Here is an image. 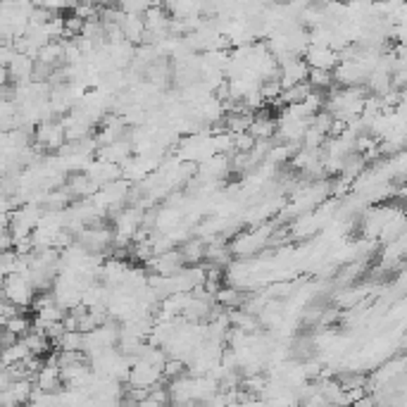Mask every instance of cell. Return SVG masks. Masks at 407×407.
<instances>
[{
    "label": "cell",
    "instance_id": "cell-16",
    "mask_svg": "<svg viewBox=\"0 0 407 407\" xmlns=\"http://www.w3.org/2000/svg\"><path fill=\"white\" fill-rule=\"evenodd\" d=\"M3 329H8V331H12L14 336H24V333L32 329V322H29L24 314H19V312H14L12 317H8L5 319V324H3Z\"/></svg>",
    "mask_w": 407,
    "mask_h": 407
},
{
    "label": "cell",
    "instance_id": "cell-4",
    "mask_svg": "<svg viewBox=\"0 0 407 407\" xmlns=\"http://www.w3.org/2000/svg\"><path fill=\"white\" fill-rule=\"evenodd\" d=\"M302 60H305L307 67H314V69H329L338 65V53L329 45H307V50L302 53Z\"/></svg>",
    "mask_w": 407,
    "mask_h": 407
},
{
    "label": "cell",
    "instance_id": "cell-17",
    "mask_svg": "<svg viewBox=\"0 0 407 407\" xmlns=\"http://www.w3.org/2000/svg\"><path fill=\"white\" fill-rule=\"evenodd\" d=\"M305 81L312 86V89H329L331 81H333V76H331V72L329 69H314V67H310V69H307Z\"/></svg>",
    "mask_w": 407,
    "mask_h": 407
},
{
    "label": "cell",
    "instance_id": "cell-12",
    "mask_svg": "<svg viewBox=\"0 0 407 407\" xmlns=\"http://www.w3.org/2000/svg\"><path fill=\"white\" fill-rule=\"evenodd\" d=\"M248 131L252 133V138H255V141H270V138H274L276 122L272 120L267 112H260L257 117H252Z\"/></svg>",
    "mask_w": 407,
    "mask_h": 407
},
{
    "label": "cell",
    "instance_id": "cell-18",
    "mask_svg": "<svg viewBox=\"0 0 407 407\" xmlns=\"http://www.w3.org/2000/svg\"><path fill=\"white\" fill-rule=\"evenodd\" d=\"M324 141H327V133L312 124L305 129V133H302V148H322Z\"/></svg>",
    "mask_w": 407,
    "mask_h": 407
},
{
    "label": "cell",
    "instance_id": "cell-21",
    "mask_svg": "<svg viewBox=\"0 0 407 407\" xmlns=\"http://www.w3.org/2000/svg\"><path fill=\"white\" fill-rule=\"evenodd\" d=\"M63 22H65V36H69V38H76L81 34V29H84V19L76 17V14L63 19Z\"/></svg>",
    "mask_w": 407,
    "mask_h": 407
},
{
    "label": "cell",
    "instance_id": "cell-10",
    "mask_svg": "<svg viewBox=\"0 0 407 407\" xmlns=\"http://www.w3.org/2000/svg\"><path fill=\"white\" fill-rule=\"evenodd\" d=\"M98 190V184L94 179L89 177L86 172H76L69 177V182H67V193L69 195H76V198H91Z\"/></svg>",
    "mask_w": 407,
    "mask_h": 407
},
{
    "label": "cell",
    "instance_id": "cell-5",
    "mask_svg": "<svg viewBox=\"0 0 407 407\" xmlns=\"http://www.w3.org/2000/svg\"><path fill=\"white\" fill-rule=\"evenodd\" d=\"M36 141H38L41 148L45 151H60V146L65 143V131L60 122H50L43 120L36 129Z\"/></svg>",
    "mask_w": 407,
    "mask_h": 407
},
{
    "label": "cell",
    "instance_id": "cell-13",
    "mask_svg": "<svg viewBox=\"0 0 407 407\" xmlns=\"http://www.w3.org/2000/svg\"><path fill=\"white\" fill-rule=\"evenodd\" d=\"M245 300V296L239 291V288H217L214 293V302H219L221 307L231 310V307H241Z\"/></svg>",
    "mask_w": 407,
    "mask_h": 407
},
{
    "label": "cell",
    "instance_id": "cell-19",
    "mask_svg": "<svg viewBox=\"0 0 407 407\" xmlns=\"http://www.w3.org/2000/svg\"><path fill=\"white\" fill-rule=\"evenodd\" d=\"M184 369H186V362L179 358H167L162 364V379H177V376L184 374Z\"/></svg>",
    "mask_w": 407,
    "mask_h": 407
},
{
    "label": "cell",
    "instance_id": "cell-22",
    "mask_svg": "<svg viewBox=\"0 0 407 407\" xmlns=\"http://www.w3.org/2000/svg\"><path fill=\"white\" fill-rule=\"evenodd\" d=\"M255 146V138L250 131H239L234 133V151H250Z\"/></svg>",
    "mask_w": 407,
    "mask_h": 407
},
{
    "label": "cell",
    "instance_id": "cell-7",
    "mask_svg": "<svg viewBox=\"0 0 407 407\" xmlns=\"http://www.w3.org/2000/svg\"><path fill=\"white\" fill-rule=\"evenodd\" d=\"M84 172L89 174V177L98 184V188H100L102 184H110V182H115V179L122 177V167H120V164L107 162V160H100V157L91 160L89 167H86Z\"/></svg>",
    "mask_w": 407,
    "mask_h": 407
},
{
    "label": "cell",
    "instance_id": "cell-14",
    "mask_svg": "<svg viewBox=\"0 0 407 407\" xmlns=\"http://www.w3.org/2000/svg\"><path fill=\"white\" fill-rule=\"evenodd\" d=\"M184 257V262H200L205 255V241L203 239H190L184 241V248L179 250Z\"/></svg>",
    "mask_w": 407,
    "mask_h": 407
},
{
    "label": "cell",
    "instance_id": "cell-20",
    "mask_svg": "<svg viewBox=\"0 0 407 407\" xmlns=\"http://www.w3.org/2000/svg\"><path fill=\"white\" fill-rule=\"evenodd\" d=\"M241 386H243V388L248 390V393H252V395H255V393H265V390H267V379L260 372H257V374H248L243 381H241Z\"/></svg>",
    "mask_w": 407,
    "mask_h": 407
},
{
    "label": "cell",
    "instance_id": "cell-2",
    "mask_svg": "<svg viewBox=\"0 0 407 407\" xmlns=\"http://www.w3.org/2000/svg\"><path fill=\"white\" fill-rule=\"evenodd\" d=\"M272 231H274V226L272 224H262V226H257V229L248 231V234H241L239 239L231 243V252L239 255V257L255 255V252H260L267 243H270Z\"/></svg>",
    "mask_w": 407,
    "mask_h": 407
},
{
    "label": "cell",
    "instance_id": "cell-15",
    "mask_svg": "<svg viewBox=\"0 0 407 407\" xmlns=\"http://www.w3.org/2000/svg\"><path fill=\"white\" fill-rule=\"evenodd\" d=\"M364 291H367V288H345V291L336 293V305L345 307V310H348V307H355L360 300H364Z\"/></svg>",
    "mask_w": 407,
    "mask_h": 407
},
{
    "label": "cell",
    "instance_id": "cell-11",
    "mask_svg": "<svg viewBox=\"0 0 407 407\" xmlns=\"http://www.w3.org/2000/svg\"><path fill=\"white\" fill-rule=\"evenodd\" d=\"M120 29H122V36H124L129 43L138 45V43H141V38H143V34H146L143 14H126L124 12V19H122Z\"/></svg>",
    "mask_w": 407,
    "mask_h": 407
},
{
    "label": "cell",
    "instance_id": "cell-8",
    "mask_svg": "<svg viewBox=\"0 0 407 407\" xmlns=\"http://www.w3.org/2000/svg\"><path fill=\"white\" fill-rule=\"evenodd\" d=\"M131 143L129 141H122V138H117V141L112 143H102V146H98L96 155L100 160H107V162H115V164H122L124 160L131 155Z\"/></svg>",
    "mask_w": 407,
    "mask_h": 407
},
{
    "label": "cell",
    "instance_id": "cell-9",
    "mask_svg": "<svg viewBox=\"0 0 407 407\" xmlns=\"http://www.w3.org/2000/svg\"><path fill=\"white\" fill-rule=\"evenodd\" d=\"M32 72H34V58L22 53H14V58L10 60L8 65V76L17 84H24V81H32Z\"/></svg>",
    "mask_w": 407,
    "mask_h": 407
},
{
    "label": "cell",
    "instance_id": "cell-6",
    "mask_svg": "<svg viewBox=\"0 0 407 407\" xmlns=\"http://www.w3.org/2000/svg\"><path fill=\"white\" fill-rule=\"evenodd\" d=\"M148 265H151V270L155 272V274L169 276V274H177L186 262H184L182 252L169 248V250L160 252V255H153L151 260H148Z\"/></svg>",
    "mask_w": 407,
    "mask_h": 407
},
{
    "label": "cell",
    "instance_id": "cell-1",
    "mask_svg": "<svg viewBox=\"0 0 407 407\" xmlns=\"http://www.w3.org/2000/svg\"><path fill=\"white\" fill-rule=\"evenodd\" d=\"M3 286H5V300L12 302L14 307H29L36 296V288L32 286L29 276L12 272V274L3 276Z\"/></svg>",
    "mask_w": 407,
    "mask_h": 407
},
{
    "label": "cell",
    "instance_id": "cell-3",
    "mask_svg": "<svg viewBox=\"0 0 407 407\" xmlns=\"http://www.w3.org/2000/svg\"><path fill=\"white\" fill-rule=\"evenodd\" d=\"M126 381L131 386H141V388H151L162 381V369L155 367V364L146 362V360H136L129 369Z\"/></svg>",
    "mask_w": 407,
    "mask_h": 407
}]
</instances>
